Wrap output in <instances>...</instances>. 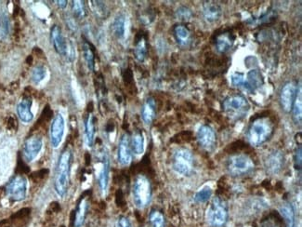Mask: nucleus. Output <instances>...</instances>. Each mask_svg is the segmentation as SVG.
I'll list each match as a JSON object with an SVG mask.
<instances>
[{
  "instance_id": "nucleus-37",
  "label": "nucleus",
  "mask_w": 302,
  "mask_h": 227,
  "mask_svg": "<svg viewBox=\"0 0 302 227\" xmlns=\"http://www.w3.org/2000/svg\"><path fill=\"white\" fill-rule=\"evenodd\" d=\"M177 16H178L179 19L187 21L192 17V12H191L189 9H187L185 7H182V8H180L177 11Z\"/></svg>"
},
{
  "instance_id": "nucleus-9",
  "label": "nucleus",
  "mask_w": 302,
  "mask_h": 227,
  "mask_svg": "<svg viewBox=\"0 0 302 227\" xmlns=\"http://www.w3.org/2000/svg\"><path fill=\"white\" fill-rule=\"evenodd\" d=\"M65 131V120L62 114H57L54 116L50 125V144L53 148H58L64 139Z\"/></svg>"
},
{
  "instance_id": "nucleus-29",
  "label": "nucleus",
  "mask_w": 302,
  "mask_h": 227,
  "mask_svg": "<svg viewBox=\"0 0 302 227\" xmlns=\"http://www.w3.org/2000/svg\"><path fill=\"white\" fill-rule=\"evenodd\" d=\"M83 55L88 69L90 71H93L94 66H95V56H94V53H93L90 45L86 41L83 43Z\"/></svg>"
},
{
  "instance_id": "nucleus-11",
  "label": "nucleus",
  "mask_w": 302,
  "mask_h": 227,
  "mask_svg": "<svg viewBox=\"0 0 302 227\" xmlns=\"http://www.w3.org/2000/svg\"><path fill=\"white\" fill-rule=\"evenodd\" d=\"M43 146L42 138L39 135L28 137L24 145V155L26 161L31 162L39 155Z\"/></svg>"
},
{
  "instance_id": "nucleus-22",
  "label": "nucleus",
  "mask_w": 302,
  "mask_h": 227,
  "mask_svg": "<svg viewBox=\"0 0 302 227\" xmlns=\"http://www.w3.org/2000/svg\"><path fill=\"white\" fill-rule=\"evenodd\" d=\"M234 45V38L229 33L220 34L216 40V47L219 53L224 54L229 50Z\"/></svg>"
},
{
  "instance_id": "nucleus-38",
  "label": "nucleus",
  "mask_w": 302,
  "mask_h": 227,
  "mask_svg": "<svg viewBox=\"0 0 302 227\" xmlns=\"http://www.w3.org/2000/svg\"><path fill=\"white\" fill-rule=\"evenodd\" d=\"M48 173H49L48 169H40L31 175V179L33 180L34 182H39V181L44 179Z\"/></svg>"
},
{
  "instance_id": "nucleus-42",
  "label": "nucleus",
  "mask_w": 302,
  "mask_h": 227,
  "mask_svg": "<svg viewBox=\"0 0 302 227\" xmlns=\"http://www.w3.org/2000/svg\"><path fill=\"white\" fill-rule=\"evenodd\" d=\"M49 209L52 212V213H58L61 211V207H60V204L58 202H53L51 203V205L49 206Z\"/></svg>"
},
{
  "instance_id": "nucleus-10",
  "label": "nucleus",
  "mask_w": 302,
  "mask_h": 227,
  "mask_svg": "<svg viewBox=\"0 0 302 227\" xmlns=\"http://www.w3.org/2000/svg\"><path fill=\"white\" fill-rule=\"evenodd\" d=\"M297 94V87L296 83L290 81L284 85L280 94V102L285 111L290 112L292 110L293 104Z\"/></svg>"
},
{
  "instance_id": "nucleus-41",
  "label": "nucleus",
  "mask_w": 302,
  "mask_h": 227,
  "mask_svg": "<svg viewBox=\"0 0 302 227\" xmlns=\"http://www.w3.org/2000/svg\"><path fill=\"white\" fill-rule=\"evenodd\" d=\"M295 161H296V165L298 163V169H300V167H301V146L298 147V151H297V153H296Z\"/></svg>"
},
{
  "instance_id": "nucleus-30",
  "label": "nucleus",
  "mask_w": 302,
  "mask_h": 227,
  "mask_svg": "<svg viewBox=\"0 0 302 227\" xmlns=\"http://www.w3.org/2000/svg\"><path fill=\"white\" fill-rule=\"evenodd\" d=\"M30 214H31V208H24L18 211L17 213H15L11 217H10V221L12 224H19V223H23L25 220H27L29 218Z\"/></svg>"
},
{
  "instance_id": "nucleus-5",
  "label": "nucleus",
  "mask_w": 302,
  "mask_h": 227,
  "mask_svg": "<svg viewBox=\"0 0 302 227\" xmlns=\"http://www.w3.org/2000/svg\"><path fill=\"white\" fill-rule=\"evenodd\" d=\"M206 220L210 226L221 227L228 221V208L219 198L213 199L206 213Z\"/></svg>"
},
{
  "instance_id": "nucleus-3",
  "label": "nucleus",
  "mask_w": 302,
  "mask_h": 227,
  "mask_svg": "<svg viewBox=\"0 0 302 227\" xmlns=\"http://www.w3.org/2000/svg\"><path fill=\"white\" fill-rule=\"evenodd\" d=\"M152 184L145 175H138L133 184L132 196L137 208H144L150 204L152 199Z\"/></svg>"
},
{
  "instance_id": "nucleus-28",
  "label": "nucleus",
  "mask_w": 302,
  "mask_h": 227,
  "mask_svg": "<svg viewBox=\"0 0 302 227\" xmlns=\"http://www.w3.org/2000/svg\"><path fill=\"white\" fill-rule=\"evenodd\" d=\"M135 57L139 62H143L147 55L146 41L144 38H141L137 41L135 49H134Z\"/></svg>"
},
{
  "instance_id": "nucleus-27",
  "label": "nucleus",
  "mask_w": 302,
  "mask_h": 227,
  "mask_svg": "<svg viewBox=\"0 0 302 227\" xmlns=\"http://www.w3.org/2000/svg\"><path fill=\"white\" fill-rule=\"evenodd\" d=\"M176 39L180 45H186L190 39V31L184 25H177L174 28Z\"/></svg>"
},
{
  "instance_id": "nucleus-32",
  "label": "nucleus",
  "mask_w": 302,
  "mask_h": 227,
  "mask_svg": "<svg viewBox=\"0 0 302 227\" xmlns=\"http://www.w3.org/2000/svg\"><path fill=\"white\" fill-rule=\"evenodd\" d=\"M149 222L151 227H165V217L158 211H152L149 215Z\"/></svg>"
},
{
  "instance_id": "nucleus-8",
  "label": "nucleus",
  "mask_w": 302,
  "mask_h": 227,
  "mask_svg": "<svg viewBox=\"0 0 302 227\" xmlns=\"http://www.w3.org/2000/svg\"><path fill=\"white\" fill-rule=\"evenodd\" d=\"M6 195L12 201H23L26 198L27 192V180L23 175H16L10 183L7 184L5 189Z\"/></svg>"
},
{
  "instance_id": "nucleus-14",
  "label": "nucleus",
  "mask_w": 302,
  "mask_h": 227,
  "mask_svg": "<svg viewBox=\"0 0 302 227\" xmlns=\"http://www.w3.org/2000/svg\"><path fill=\"white\" fill-rule=\"evenodd\" d=\"M132 150L130 146V139L127 134H123L119 141L118 149H117V159L118 162L122 166L130 164L132 160Z\"/></svg>"
},
{
  "instance_id": "nucleus-31",
  "label": "nucleus",
  "mask_w": 302,
  "mask_h": 227,
  "mask_svg": "<svg viewBox=\"0 0 302 227\" xmlns=\"http://www.w3.org/2000/svg\"><path fill=\"white\" fill-rule=\"evenodd\" d=\"M46 76H47V68L45 67L44 65H36L32 71L31 78H32V81L37 85L44 80Z\"/></svg>"
},
{
  "instance_id": "nucleus-43",
  "label": "nucleus",
  "mask_w": 302,
  "mask_h": 227,
  "mask_svg": "<svg viewBox=\"0 0 302 227\" xmlns=\"http://www.w3.org/2000/svg\"><path fill=\"white\" fill-rule=\"evenodd\" d=\"M8 123H9L8 126H9V129L10 130H12V131L16 130V128H17V122H16V120H15L13 117H10V120H9Z\"/></svg>"
},
{
  "instance_id": "nucleus-1",
  "label": "nucleus",
  "mask_w": 302,
  "mask_h": 227,
  "mask_svg": "<svg viewBox=\"0 0 302 227\" xmlns=\"http://www.w3.org/2000/svg\"><path fill=\"white\" fill-rule=\"evenodd\" d=\"M72 160L73 153L70 149L64 150L59 158L54 181V189L61 198H64L68 191Z\"/></svg>"
},
{
  "instance_id": "nucleus-7",
  "label": "nucleus",
  "mask_w": 302,
  "mask_h": 227,
  "mask_svg": "<svg viewBox=\"0 0 302 227\" xmlns=\"http://www.w3.org/2000/svg\"><path fill=\"white\" fill-rule=\"evenodd\" d=\"M172 167L177 173L188 176L194 167V158L189 150L178 149L174 153Z\"/></svg>"
},
{
  "instance_id": "nucleus-33",
  "label": "nucleus",
  "mask_w": 302,
  "mask_h": 227,
  "mask_svg": "<svg viewBox=\"0 0 302 227\" xmlns=\"http://www.w3.org/2000/svg\"><path fill=\"white\" fill-rule=\"evenodd\" d=\"M212 196V189L209 185L204 186L195 194V200L197 203H205Z\"/></svg>"
},
{
  "instance_id": "nucleus-40",
  "label": "nucleus",
  "mask_w": 302,
  "mask_h": 227,
  "mask_svg": "<svg viewBox=\"0 0 302 227\" xmlns=\"http://www.w3.org/2000/svg\"><path fill=\"white\" fill-rule=\"evenodd\" d=\"M117 227H132L129 220L125 216H121L117 222Z\"/></svg>"
},
{
  "instance_id": "nucleus-16",
  "label": "nucleus",
  "mask_w": 302,
  "mask_h": 227,
  "mask_svg": "<svg viewBox=\"0 0 302 227\" xmlns=\"http://www.w3.org/2000/svg\"><path fill=\"white\" fill-rule=\"evenodd\" d=\"M265 167L269 173L277 174L282 170L284 167V156L281 152H273L268 155L265 161Z\"/></svg>"
},
{
  "instance_id": "nucleus-44",
  "label": "nucleus",
  "mask_w": 302,
  "mask_h": 227,
  "mask_svg": "<svg viewBox=\"0 0 302 227\" xmlns=\"http://www.w3.org/2000/svg\"><path fill=\"white\" fill-rule=\"evenodd\" d=\"M57 3L61 9H65L68 4V1H57Z\"/></svg>"
},
{
  "instance_id": "nucleus-45",
  "label": "nucleus",
  "mask_w": 302,
  "mask_h": 227,
  "mask_svg": "<svg viewBox=\"0 0 302 227\" xmlns=\"http://www.w3.org/2000/svg\"><path fill=\"white\" fill-rule=\"evenodd\" d=\"M62 227H64V226H62Z\"/></svg>"
},
{
  "instance_id": "nucleus-15",
  "label": "nucleus",
  "mask_w": 302,
  "mask_h": 227,
  "mask_svg": "<svg viewBox=\"0 0 302 227\" xmlns=\"http://www.w3.org/2000/svg\"><path fill=\"white\" fill-rule=\"evenodd\" d=\"M197 141L204 149H212L216 144V134L213 129L207 125L200 127L197 131Z\"/></svg>"
},
{
  "instance_id": "nucleus-18",
  "label": "nucleus",
  "mask_w": 302,
  "mask_h": 227,
  "mask_svg": "<svg viewBox=\"0 0 302 227\" xmlns=\"http://www.w3.org/2000/svg\"><path fill=\"white\" fill-rule=\"evenodd\" d=\"M263 85V77L258 70H252L244 78V86L247 91L253 92Z\"/></svg>"
},
{
  "instance_id": "nucleus-13",
  "label": "nucleus",
  "mask_w": 302,
  "mask_h": 227,
  "mask_svg": "<svg viewBox=\"0 0 302 227\" xmlns=\"http://www.w3.org/2000/svg\"><path fill=\"white\" fill-rule=\"evenodd\" d=\"M101 168L98 173V183L101 191L103 194L106 193L109 182V173H110V160L107 152H103V155H101Z\"/></svg>"
},
{
  "instance_id": "nucleus-36",
  "label": "nucleus",
  "mask_w": 302,
  "mask_h": 227,
  "mask_svg": "<svg viewBox=\"0 0 302 227\" xmlns=\"http://www.w3.org/2000/svg\"><path fill=\"white\" fill-rule=\"evenodd\" d=\"M231 80H232V84L234 85V87H241L244 85V76L241 73H235L232 76Z\"/></svg>"
},
{
  "instance_id": "nucleus-20",
  "label": "nucleus",
  "mask_w": 302,
  "mask_h": 227,
  "mask_svg": "<svg viewBox=\"0 0 302 227\" xmlns=\"http://www.w3.org/2000/svg\"><path fill=\"white\" fill-rule=\"evenodd\" d=\"M156 115V101L154 98H148L142 110V118L146 125H150L155 119Z\"/></svg>"
},
{
  "instance_id": "nucleus-25",
  "label": "nucleus",
  "mask_w": 302,
  "mask_h": 227,
  "mask_svg": "<svg viewBox=\"0 0 302 227\" xmlns=\"http://www.w3.org/2000/svg\"><path fill=\"white\" fill-rule=\"evenodd\" d=\"M131 150L136 155L144 153V137L141 131H136L130 140Z\"/></svg>"
},
{
  "instance_id": "nucleus-12",
  "label": "nucleus",
  "mask_w": 302,
  "mask_h": 227,
  "mask_svg": "<svg viewBox=\"0 0 302 227\" xmlns=\"http://www.w3.org/2000/svg\"><path fill=\"white\" fill-rule=\"evenodd\" d=\"M50 39L52 41L55 51L61 56H67L72 45L68 43L66 39H64V36L62 34V30L58 25H54L52 27L51 33H50Z\"/></svg>"
},
{
  "instance_id": "nucleus-6",
  "label": "nucleus",
  "mask_w": 302,
  "mask_h": 227,
  "mask_svg": "<svg viewBox=\"0 0 302 227\" xmlns=\"http://www.w3.org/2000/svg\"><path fill=\"white\" fill-rule=\"evenodd\" d=\"M227 169L234 176H242L254 169L253 160L247 155H232L227 161Z\"/></svg>"
},
{
  "instance_id": "nucleus-19",
  "label": "nucleus",
  "mask_w": 302,
  "mask_h": 227,
  "mask_svg": "<svg viewBox=\"0 0 302 227\" xmlns=\"http://www.w3.org/2000/svg\"><path fill=\"white\" fill-rule=\"evenodd\" d=\"M88 212V198L82 197L78 202L77 209L73 212V227H81L86 220V215Z\"/></svg>"
},
{
  "instance_id": "nucleus-17",
  "label": "nucleus",
  "mask_w": 302,
  "mask_h": 227,
  "mask_svg": "<svg viewBox=\"0 0 302 227\" xmlns=\"http://www.w3.org/2000/svg\"><path fill=\"white\" fill-rule=\"evenodd\" d=\"M32 104H33L32 99L29 96H25L20 101L17 106V113H18L20 119L25 123H29L34 118V115L31 111Z\"/></svg>"
},
{
  "instance_id": "nucleus-39",
  "label": "nucleus",
  "mask_w": 302,
  "mask_h": 227,
  "mask_svg": "<svg viewBox=\"0 0 302 227\" xmlns=\"http://www.w3.org/2000/svg\"><path fill=\"white\" fill-rule=\"evenodd\" d=\"M16 172H18L19 175H23L24 173H28V172H29V168H28V166L25 164V162L21 160V159L18 160V165H17Z\"/></svg>"
},
{
  "instance_id": "nucleus-24",
  "label": "nucleus",
  "mask_w": 302,
  "mask_h": 227,
  "mask_svg": "<svg viewBox=\"0 0 302 227\" xmlns=\"http://www.w3.org/2000/svg\"><path fill=\"white\" fill-rule=\"evenodd\" d=\"M112 31L117 39H121L126 36V17L125 15H117L112 23Z\"/></svg>"
},
{
  "instance_id": "nucleus-35",
  "label": "nucleus",
  "mask_w": 302,
  "mask_h": 227,
  "mask_svg": "<svg viewBox=\"0 0 302 227\" xmlns=\"http://www.w3.org/2000/svg\"><path fill=\"white\" fill-rule=\"evenodd\" d=\"M72 11L73 14L77 18H83L86 15V10H85V5L83 1H73L72 4Z\"/></svg>"
},
{
  "instance_id": "nucleus-34",
  "label": "nucleus",
  "mask_w": 302,
  "mask_h": 227,
  "mask_svg": "<svg viewBox=\"0 0 302 227\" xmlns=\"http://www.w3.org/2000/svg\"><path fill=\"white\" fill-rule=\"evenodd\" d=\"M301 94L299 92L298 94H297L292 107L294 119L296 121V123H298V124H300V122H301Z\"/></svg>"
},
{
  "instance_id": "nucleus-2",
  "label": "nucleus",
  "mask_w": 302,
  "mask_h": 227,
  "mask_svg": "<svg viewBox=\"0 0 302 227\" xmlns=\"http://www.w3.org/2000/svg\"><path fill=\"white\" fill-rule=\"evenodd\" d=\"M273 132V125L268 117H259L249 126L248 138L249 143L255 146L264 144L270 139Z\"/></svg>"
},
{
  "instance_id": "nucleus-21",
  "label": "nucleus",
  "mask_w": 302,
  "mask_h": 227,
  "mask_svg": "<svg viewBox=\"0 0 302 227\" xmlns=\"http://www.w3.org/2000/svg\"><path fill=\"white\" fill-rule=\"evenodd\" d=\"M203 15L207 23H215L221 16V9L216 3L206 2L203 7Z\"/></svg>"
},
{
  "instance_id": "nucleus-4",
  "label": "nucleus",
  "mask_w": 302,
  "mask_h": 227,
  "mask_svg": "<svg viewBox=\"0 0 302 227\" xmlns=\"http://www.w3.org/2000/svg\"><path fill=\"white\" fill-rule=\"evenodd\" d=\"M249 108L248 100L241 94H233L227 97L223 102V110L232 120H239L244 117L249 113Z\"/></svg>"
},
{
  "instance_id": "nucleus-26",
  "label": "nucleus",
  "mask_w": 302,
  "mask_h": 227,
  "mask_svg": "<svg viewBox=\"0 0 302 227\" xmlns=\"http://www.w3.org/2000/svg\"><path fill=\"white\" fill-rule=\"evenodd\" d=\"M280 213L282 214L287 227H296V217L294 208L290 204H284L280 208Z\"/></svg>"
},
{
  "instance_id": "nucleus-23",
  "label": "nucleus",
  "mask_w": 302,
  "mask_h": 227,
  "mask_svg": "<svg viewBox=\"0 0 302 227\" xmlns=\"http://www.w3.org/2000/svg\"><path fill=\"white\" fill-rule=\"evenodd\" d=\"M95 138V123L91 114L88 115L85 122V140L88 147H91Z\"/></svg>"
}]
</instances>
